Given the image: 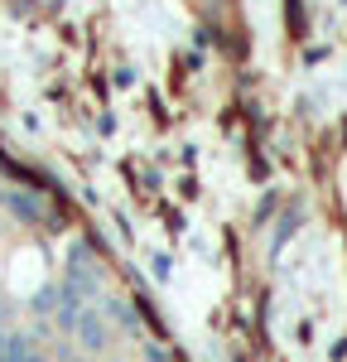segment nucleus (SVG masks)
<instances>
[{"mask_svg": "<svg viewBox=\"0 0 347 362\" xmlns=\"http://www.w3.org/2000/svg\"><path fill=\"white\" fill-rule=\"evenodd\" d=\"M0 208H5V189H0Z\"/></svg>", "mask_w": 347, "mask_h": 362, "instance_id": "obj_8", "label": "nucleus"}, {"mask_svg": "<svg viewBox=\"0 0 347 362\" xmlns=\"http://www.w3.org/2000/svg\"><path fill=\"white\" fill-rule=\"evenodd\" d=\"M5 208L20 218V223H44V203L34 194H25V189H15V194H5Z\"/></svg>", "mask_w": 347, "mask_h": 362, "instance_id": "obj_1", "label": "nucleus"}, {"mask_svg": "<svg viewBox=\"0 0 347 362\" xmlns=\"http://www.w3.org/2000/svg\"><path fill=\"white\" fill-rule=\"evenodd\" d=\"M58 295H63V290H54V285H49V290H39V295H34V309H39V314H49V309L58 305Z\"/></svg>", "mask_w": 347, "mask_h": 362, "instance_id": "obj_5", "label": "nucleus"}, {"mask_svg": "<svg viewBox=\"0 0 347 362\" xmlns=\"http://www.w3.org/2000/svg\"><path fill=\"white\" fill-rule=\"evenodd\" d=\"M29 353H34V348H29L25 334H10V338H5V362H25Z\"/></svg>", "mask_w": 347, "mask_h": 362, "instance_id": "obj_4", "label": "nucleus"}, {"mask_svg": "<svg viewBox=\"0 0 347 362\" xmlns=\"http://www.w3.org/2000/svg\"><path fill=\"white\" fill-rule=\"evenodd\" d=\"M78 338H83V348H106V324L97 319V314H83V324H78Z\"/></svg>", "mask_w": 347, "mask_h": 362, "instance_id": "obj_3", "label": "nucleus"}, {"mask_svg": "<svg viewBox=\"0 0 347 362\" xmlns=\"http://www.w3.org/2000/svg\"><path fill=\"white\" fill-rule=\"evenodd\" d=\"M83 314H87V309H83V300H78V295H68V290L58 295V314H54V324L63 329V334H78Z\"/></svg>", "mask_w": 347, "mask_h": 362, "instance_id": "obj_2", "label": "nucleus"}, {"mask_svg": "<svg viewBox=\"0 0 347 362\" xmlns=\"http://www.w3.org/2000/svg\"><path fill=\"white\" fill-rule=\"evenodd\" d=\"M25 362H49V358H39V353H29V358Z\"/></svg>", "mask_w": 347, "mask_h": 362, "instance_id": "obj_7", "label": "nucleus"}, {"mask_svg": "<svg viewBox=\"0 0 347 362\" xmlns=\"http://www.w3.org/2000/svg\"><path fill=\"white\" fill-rule=\"evenodd\" d=\"M5 338L10 334H5V324H0V362H5Z\"/></svg>", "mask_w": 347, "mask_h": 362, "instance_id": "obj_6", "label": "nucleus"}]
</instances>
